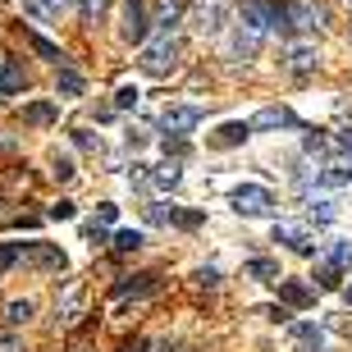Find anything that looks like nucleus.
<instances>
[{"instance_id":"1","label":"nucleus","mask_w":352,"mask_h":352,"mask_svg":"<svg viewBox=\"0 0 352 352\" xmlns=\"http://www.w3.org/2000/svg\"><path fill=\"white\" fill-rule=\"evenodd\" d=\"M325 19L329 14L320 0H284V5H274V28L279 32H320Z\"/></svg>"},{"instance_id":"2","label":"nucleus","mask_w":352,"mask_h":352,"mask_svg":"<svg viewBox=\"0 0 352 352\" xmlns=\"http://www.w3.org/2000/svg\"><path fill=\"white\" fill-rule=\"evenodd\" d=\"M229 206H234V215H243V220H265L274 210V192L265 183H238L234 192H229Z\"/></svg>"},{"instance_id":"3","label":"nucleus","mask_w":352,"mask_h":352,"mask_svg":"<svg viewBox=\"0 0 352 352\" xmlns=\"http://www.w3.org/2000/svg\"><path fill=\"white\" fill-rule=\"evenodd\" d=\"M179 55H183V46L160 32L156 41L142 46V60H138V65H142V74H151V78H170L174 69H179Z\"/></svg>"},{"instance_id":"4","label":"nucleus","mask_w":352,"mask_h":352,"mask_svg":"<svg viewBox=\"0 0 352 352\" xmlns=\"http://www.w3.org/2000/svg\"><path fill=\"white\" fill-rule=\"evenodd\" d=\"M19 261L28 265V270H65L69 265V252L55 248V243H28V248H19Z\"/></svg>"},{"instance_id":"5","label":"nucleus","mask_w":352,"mask_h":352,"mask_svg":"<svg viewBox=\"0 0 352 352\" xmlns=\"http://www.w3.org/2000/svg\"><path fill=\"white\" fill-rule=\"evenodd\" d=\"M146 32H151L146 0H124V23H119V37L133 41V46H146Z\"/></svg>"},{"instance_id":"6","label":"nucleus","mask_w":352,"mask_h":352,"mask_svg":"<svg viewBox=\"0 0 352 352\" xmlns=\"http://www.w3.org/2000/svg\"><path fill=\"white\" fill-rule=\"evenodd\" d=\"M261 41H265V32H256V28H248V23H238L234 32H229V60H234V65L256 60V55H261Z\"/></svg>"},{"instance_id":"7","label":"nucleus","mask_w":352,"mask_h":352,"mask_svg":"<svg viewBox=\"0 0 352 352\" xmlns=\"http://www.w3.org/2000/svg\"><path fill=\"white\" fill-rule=\"evenodd\" d=\"M224 23H229V5H224V0H201V5H197L192 28L201 32V37H220Z\"/></svg>"},{"instance_id":"8","label":"nucleus","mask_w":352,"mask_h":352,"mask_svg":"<svg viewBox=\"0 0 352 352\" xmlns=\"http://www.w3.org/2000/svg\"><path fill=\"white\" fill-rule=\"evenodd\" d=\"M201 119H206L201 105H165V110H160V129L179 138V133H192Z\"/></svg>"},{"instance_id":"9","label":"nucleus","mask_w":352,"mask_h":352,"mask_svg":"<svg viewBox=\"0 0 352 352\" xmlns=\"http://www.w3.org/2000/svg\"><path fill=\"white\" fill-rule=\"evenodd\" d=\"M274 243H284L288 252H298V256H316V238L302 229V224H288V220H279L274 224Z\"/></svg>"},{"instance_id":"10","label":"nucleus","mask_w":352,"mask_h":352,"mask_svg":"<svg viewBox=\"0 0 352 352\" xmlns=\"http://www.w3.org/2000/svg\"><path fill=\"white\" fill-rule=\"evenodd\" d=\"M252 138V124H243V119H229V124H220V129L206 138V146H215V151H229V146H243Z\"/></svg>"},{"instance_id":"11","label":"nucleus","mask_w":352,"mask_h":352,"mask_svg":"<svg viewBox=\"0 0 352 352\" xmlns=\"http://www.w3.org/2000/svg\"><path fill=\"white\" fill-rule=\"evenodd\" d=\"M288 339H293L298 352H325V329L311 325V320H293L288 325Z\"/></svg>"},{"instance_id":"12","label":"nucleus","mask_w":352,"mask_h":352,"mask_svg":"<svg viewBox=\"0 0 352 352\" xmlns=\"http://www.w3.org/2000/svg\"><path fill=\"white\" fill-rule=\"evenodd\" d=\"M316 65H320V51L316 46H288V55H284V69L293 74V78H307V74H316Z\"/></svg>"},{"instance_id":"13","label":"nucleus","mask_w":352,"mask_h":352,"mask_svg":"<svg viewBox=\"0 0 352 352\" xmlns=\"http://www.w3.org/2000/svg\"><path fill=\"white\" fill-rule=\"evenodd\" d=\"M243 23L256 28V32H270L274 28V5L270 0H243Z\"/></svg>"},{"instance_id":"14","label":"nucleus","mask_w":352,"mask_h":352,"mask_svg":"<svg viewBox=\"0 0 352 352\" xmlns=\"http://www.w3.org/2000/svg\"><path fill=\"white\" fill-rule=\"evenodd\" d=\"M146 183L156 188V192H174L183 183V170H179V160H165V165H156V170L146 174Z\"/></svg>"},{"instance_id":"15","label":"nucleus","mask_w":352,"mask_h":352,"mask_svg":"<svg viewBox=\"0 0 352 352\" xmlns=\"http://www.w3.org/2000/svg\"><path fill=\"white\" fill-rule=\"evenodd\" d=\"M55 119H60V105H51V101L23 105V124H28V129H51Z\"/></svg>"},{"instance_id":"16","label":"nucleus","mask_w":352,"mask_h":352,"mask_svg":"<svg viewBox=\"0 0 352 352\" xmlns=\"http://www.w3.org/2000/svg\"><path fill=\"white\" fill-rule=\"evenodd\" d=\"M82 298H87V288L74 279V284L65 288V298H60V320H65V325H74V320L82 316Z\"/></svg>"},{"instance_id":"17","label":"nucleus","mask_w":352,"mask_h":352,"mask_svg":"<svg viewBox=\"0 0 352 352\" xmlns=\"http://www.w3.org/2000/svg\"><path fill=\"white\" fill-rule=\"evenodd\" d=\"M23 87H28V74L19 69V60H0V96H14Z\"/></svg>"},{"instance_id":"18","label":"nucleus","mask_w":352,"mask_h":352,"mask_svg":"<svg viewBox=\"0 0 352 352\" xmlns=\"http://www.w3.org/2000/svg\"><path fill=\"white\" fill-rule=\"evenodd\" d=\"M279 298H284L288 307H311L316 293H311V284H302V279H279Z\"/></svg>"},{"instance_id":"19","label":"nucleus","mask_w":352,"mask_h":352,"mask_svg":"<svg viewBox=\"0 0 352 352\" xmlns=\"http://www.w3.org/2000/svg\"><path fill=\"white\" fill-rule=\"evenodd\" d=\"M243 270H248V279H256V284H279V279H284V274H279V261H270V256H252Z\"/></svg>"},{"instance_id":"20","label":"nucleus","mask_w":352,"mask_h":352,"mask_svg":"<svg viewBox=\"0 0 352 352\" xmlns=\"http://www.w3.org/2000/svg\"><path fill=\"white\" fill-rule=\"evenodd\" d=\"M293 124V110H284V105H265L261 115L252 119V129H288Z\"/></svg>"},{"instance_id":"21","label":"nucleus","mask_w":352,"mask_h":352,"mask_svg":"<svg viewBox=\"0 0 352 352\" xmlns=\"http://www.w3.org/2000/svg\"><path fill=\"white\" fill-rule=\"evenodd\" d=\"M339 284H343V265L320 256V261H316V288H339Z\"/></svg>"},{"instance_id":"22","label":"nucleus","mask_w":352,"mask_h":352,"mask_svg":"<svg viewBox=\"0 0 352 352\" xmlns=\"http://www.w3.org/2000/svg\"><path fill=\"white\" fill-rule=\"evenodd\" d=\"M32 311H37V302H32V298H14L10 307H5V320H10V325H28Z\"/></svg>"},{"instance_id":"23","label":"nucleus","mask_w":352,"mask_h":352,"mask_svg":"<svg viewBox=\"0 0 352 352\" xmlns=\"http://www.w3.org/2000/svg\"><path fill=\"white\" fill-rule=\"evenodd\" d=\"M28 46H32V51H37L41 60H51V65H65V55H60V46H55V41H46L41 32H28Z\"/></svg>"},{"instance_id":"24","label":"nucleus","mask_w":352,"mask_h":352,"mask_svg":"<svg viewBox=\"0 0 352 352\" xmlns=\"http://www.w3.org/2000/svg\"><path fill=\"white\" fill-rule=\"evenodd\" d=\"M179 14H183V0H165V5H160V32H165V37H174V28H179Z\"/></svg>"},{"instance_id":"25","label":"nucleus","mask_w":352,"mask_h":352,"mask_svg":"<svg viewBox=\"0 0 352 352\" xmlns=\"http://www.w3.org/2000/svg\"><path fill=\"white\" fill-rule=\"evenodd\" d=\"M339 206H334V197H311V220L316 224H334Z\"/></svg>"},{"instance_id":"26","label":"nucleus","mask_w":352,"mask_h":352,"mask_svg":"<svg viewBox=\"0 0 352 352\" xmlns=\"http://www.w3.org/2000/svg\"><path fill=\"white\" fill-rule=\"evenodd\" d=\"M302 146H307V151H311V156H334V138H325V133H307V138H302Z\"/></svg>"},{"instance_id":"27","label":"nucleus","mask_w":352,"mask_h":352,"mask_svg":"<svg viewBox=\"0 0 352 352\" xmlns=\"http://www.w3.org/2000/svg\"><path fill=\"white\" fill-rule=\"evenodd\" d=\"M60 91H65V96H82V74L78 69H69V65H60Z\"/></svg>"},{"instance_id":"28","label":"nucleus","mask_w":352,"mask_h":352,"mask_svg":"<svg viewBox=\"0 0 352 352\" xmlns=\"http://www.w3.org/2000/svg\"><path fill=\"white\" fill-rule=\"evenodd\" d=\"M110 248L115 252H138L142 248V229H119V234L110 238Z\"/></svg>"},{"instance_id":"29","label":"nucleus","mask_w":352,"mask_h":352,"mask_svg":"<svg viewBox=\"0 0 352 352\" xmlns=\"http://www.w3.org/2000/svg\"><path fill=\"white\" fill-rule=\"evenodd\" d=\"M170 224H174V229H197V224H201V210H183V206H170Z\"/></svg>"},{"instance_id":"30","label":"nucleus","mask_w":352,"mask_h":352,"mask_svg":"<svg viewBox=\"0 0 352 352\" xmlns=\"http://www.w3.org/2000/svg\"><path fill=\"white\" fill-rule=\"evenodd\" d=\"M138 96H142V91H138V82H124V87L115 91V110H133V105H138Z\"/></svg>"},{"instance_id":"31","label":"nucleus","mask_w":352,"mask_h":352,"mask_svg":"<svg viewBox=\"0 0 352 352\" xmlns=\"http://www.w3.org/2000/svg\"><path fill=\"white\" fill-rule=\"evenodd\" d=\"M51 165H55V179H60V183H69V179H74V174H78V170H74V156H65V151H55V160H51Z\"/></svg>"},{"instance_id":"32","label":"nucleus","mask_w":352,"mask_h":352,"mask_svg":"<svg viewBox=\"0 0 352 352\" xmlns=\"http://www.w3.org/2000/svg\"><path fill=\"white\" fill-rule=\"evenodd\" d=\"M325 256H329L334 265H352V243H334V248H329Z\"/></svg>"},{"instance_id":"33","label":"nucleus","mask_w":352,"mask_h":352,"mask_svg":"<svg viewBox=\"0 0 352 352\" xmlns=\"http://www.w3.org/2000/svg\"><path fill=\"white\" fill-rule=\"evenodd\" d=\"M10 265H19V248L14 243H0V270H10Z\"/></svg>"},{"instance_id":"34","label":"nucleus","mask_w":352,"mask_h":352,"mask_svg":"<svg viewBox=\"0 0 352 352\" xmlns=\"http://www.w3.org/2000/svg\"><path fill=\"white\" fill-rule=\"evenodd\" d=\"M78 210H74V201H55L51 206V220H74Z\"/></svg>"},{"instance_id":"35","label":"nucleus","mask_w":352,"mask_h":352,"mask_svg":"<svg viewBox=\"0 0 352 352\" xmlns=\"http://www.w3.org/2000/svg\"><path fill=\"white\" fill-rule=\"evenodd\" d=\"M115 215H119L115 201H101V206H96V220H101V224H115Z\"/></svg>"},{"instance_id":"36","label":"nucleus","mask_w":352,"mask_h":352,"mask_svg":"<svg viewBox=\"0 0 352 352\" xmlns=\"http://www.w3.org/2000/svg\"><path fill=\"white\" fill-rule=\"evenodd\" d=\"M197 284L215 288V284H220V270H215V265H206V270H197Z\"/></svg>"},{"instance_id":"37","label":"nucleus","mask_w":352,"mask_h":352,"mask_svg":"<svg viewBox=\"0 0 352 352\" xmlns=\"http://www.w3.org/2000/svg\"><path fill=\"white\" fill-rule=\"evenodd\" d=\"M105 5H110V0H82V14H87V19H101Z\"/></svg>"},{"instance_id":"38","label":"nucleus","mask_w":352,"mask_h":352,"mask_svg":"<svg viewBox=\"0 0 352 352\" xmlns=\"http://www.w3.org/2000/svg\"><path fill=\"white\" fill-rule=\"evenodd\" d=\"M0 352H23V339L19 334H0Z\"/></svg>"},{"instance_id":"39","label":"nucleus","mask_w":352,"mask_h":352,"mask_svg":"<svg viewBox=\"0 0 352 352\" xmlns=\"http://www.w3.org/2000/svg\"><path fill=\"white\" fill-rule=\"evenodd\" d=\"M129 146H146V129H129V138H124Z\"/></svg>"},{"instance_id":"40","label":"nucleus","mask_w":352,"mask_h":352,"mask_svg":"<svg viewBox=\"0 0 352 352\" xmlns=\"http://www.w3.org/2000/svg\"><path fill=\"white\" fill-rule=\"evenodd\" d=\"M334 142H339L343 151H352V124H343V129H339V138H334Z\"/></svg>"},{"instance_id":"41","label":"nucleus","mask_w":352,"mask_h":352,"mask_svg":"<svg viewBox=\"0 0 352 352\" xmlns=\"http://www.w3.org/2000/svg\"><path fill=\"white\" fill-rule=\"evenodd\" d=\"M46 10H51V14H65V10H69V0H46Z\"/></svg>"},{"instance_id":"42","label":"nucleus","mask_w":352,"mask_h":352,"mask_svg":"<svg viewBox=\"0 0 352 352\" xmlns=\"http://www.w3.org/2000/svg\"><path fill=\"white\" fill-rule=\"evenodd\" d=\"M124 352H146V343L138 339V343H129V348H124Z\"/></svg>"},{"instance_id":"43","label":"nucleus","mask_w":352,"mask_h":352,"mask_svg":"<svg viewBox=\"0 0 352 352\" xmlns=\"http://www.w3.org/2000/svg\"><path fill=\"white\" fill-rule=\"evenodd\" d=\"M343 302H348V307H352V284H343Z\"/></svg>"}]
</instances>
